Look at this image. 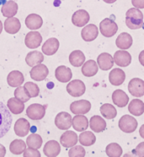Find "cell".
Segmentation results:
<instances>
[{
  "instance_id": "1",
  "label": "cell",
  "mask_w": 144,
  "mask_h": 157,
  "mask_svg": "<svg viewBox=\"0 0 144 157\" xmlns=\"http://www.w3.org/2000/svg\"><path fill=\"white\" fill-rule=\"evenodd\" d=\"M126 25L129 29H138L143 26V13L138 8H131L126 13Z\"/></svg>"
},
{
  "instance_id": "2",
  "label": "cell",
  "mask_w": 144,
  "mask_h": 157,
  "mask_svg": "<svg viewBox=\"0 0 144 157\" xmlns=\"http://www.w3.org/2000/svg\"><path fill=\"white\" fill-rule=\"evenodd\" d=\"M12 115L11 112L3 102L0 101V139L5 136L10 131L12 125Z\"/></svg>"
},
{
  "instance_id": "3",
  "label": "cell",
  "mask_w": 144,
  "mask_h": 157,
  "mask_svg": "<svg viewBox=\"0 0 144 157\" xmlns=\"http://www.w3.org/2000/svg\"><path fill=\"white\" fill-rule=\"evenodd\" d=\"M118 30L117 24L111 19H104L99 24V31L105 37L110 38L116 34Z\"/></svg>"
},
{
  "instance_id": "4",
  "label": "cell",
  "mask_w": 144,
  "mask_h": 157,
  "mask_svg": "<svg viewBox=\"0 0 144 157\" xmlns=\"http://www.w3.org/2000/svg\"><path fill=\"white\" fill-rule=\"evenodd\" d=\"M138 123L137 119L131 115H124L119 120V128L126 134H131L137 129Z\"/></svg>"
},
{
  "instance_id": "5",
  "label": "cell",
  "mask_w": 144,
  "mask_h": 157,
  "mask_svg": "<svg viewBox=\"0 0 144 157\" xmlns=\"http://www.w3.org/2000/svg\"><path fill=\"white\" fill-rule=\"evenodd\" d=\"M46 105H42L39 103H33L26 109V115L32 120H40L44 118L46 114Z\"/></svg>"
},
{
  "instance_id": "6",
  "label": "cell",
  "mask_w": 144,
  "mask_h": 157,
  "mask_svg": "<svg viewBox=\"0 0 144 157\" xmlns=\"http://www.w3.org/2000/svg\"><path fill=\"white\" fill-rule=\"evenodd\" d=\"M66 89H67V93L72 97L78 98V97L83 96L84 94L85 91H86V87L83 83V82L77 79V80L71 81L67 85Z\"/></svg>"
},
{
  "instance_id": "7",
  "label": "cell",
  "mask_w": 144,
  "mask_h": 157,
  "mask_svg": "<svg viewBox=\"0 0 144 157\" xmlns=\"http://www.w3.org/2000/svg\"><path fill=\"white\" fill-rule=\"evenodd\" d=\"M55 124L61 130H67L73 125V118L67 112H61L55 118Z\"/></svg>"
},
{
  "instance_id": "8",
  "label": "cell",
  "mask_w": 144,
  "mask_h": 157,
  "mask_svg": "<svg viewBox=\"0 0 144 157\" xmlns=\"http://www.w3.org/2000/svg\"><path fill=\"white\" fill-rule=\"evenodd\" d=\"M128 91L136 98L144 96V81L140 78H133L128 83Z\"/></svg>"
},
{
  "instance_id": "9",
  "label": "cell",
  "mask_w": 144,
  "mask_h": 157,
  "mask_svg": "<svg viewBox=\"0 0 144 157\" xmlns=\"http://www.w3.org/2000/svg\"><path fill=\"white\" fill-rule=\"evenodd\" d=\"M91 109V103L88 100H78L71 103L70 110L74 114H85Z\"/></svg>"
},
{
  "instance_id": "10",
  "label": "cell",
  "mask_w": 144,
  "mask_h": 157,
  "mask_svg": "<svg viewBox=\"0 0 144 157\" xmlns=\"http://www.w3.org/2000/svg\"><path fill=\"white\" fill-rule=\"evenodd\" d=\"M48 74H49V70L47 67L42 63L33 67L30 70V77L33 80L37 81V82L45 80Z\"/></svg>"
},
{
  "instance_id": "11",
  "label": "cell",
  "mask_w": 144,
  "mask_h": 157,
  "mask_svg": "<svg viewBox=\"0 0 144 157\" xmlns=\"http://www.w3.org/2000/svg\"><path fill=\"white\" fill-rule=\"evenodd\" d=\"M99 35V29L94 24L85 25L81 31V36L84 41L90 42L94 40Z\"/></svg>"
},
{
  "instance_id": "12",
  "label": "cell",
  "mask_w": 144,
  "mask_h": 157,
  "mask_svg": "<svg viewBox=\"0 0 144 157\" xmlns=\"http://www.w3.org/2000/svg\"><path fill=\"white\" fill-rule=\"evenodd\" d=\"M90 19V14L84 10H79L76 11L72 16V23L74 25L78 27H83L86 25Z\"/></svg>"
},
{
  "instance_id": "13",
  "label": "cell",
  "mask_w": 144,
  "mask_h": 157,
  "mask_svg": "<svg viewBox=\"0 0 144 157\" xmlns=\"http://www.w3.org/2000/svg\"><path fill=\"white\" fill-rule=\"evenodd\" d=\"M42 42V36L37 31H30L26 36L25 44L30 49L38 48Z\"/></svg>"
},
{
  "instance_id": "14",
  "label": "cell",
  "mask_w": 144,
  "mask_h": 157,
  "mask_svg": "<svg viewBox=\"0 0 144 157\" xmlns=\"http://www.w3.org/2000/svg\"><path fill=\"white\" fill-rule=\"evenodd\" d=\"M114 61L115 64L121 67H126L131 64V56L129 52H126L125 50L117 51L114 55Z\"/></svg>"
},
{
  "instance_id": "15",
  "label": "cell",
  "mask_w": 144,
  "mask_h": 157,
  "mask_svg": "<svg viewBox=\"0 0 144 157\" xmlns=\"http://www.w3.org/2000/svg\"><path fill=\"white\" fill-rule=\"evenodd\" d=\"M78 141L77 134L74 131L67 130L62 135L60 138V143L65 148H71L76 145Z\"/></svg>"
},
{
  "instance_id": "16",
  "label": "cell",
  "mask_w": 144,
  "mask_h": 157,
  "mask_svg": "<svg viewBox=\"0 0 144 157\" xmlns=\"http://www.w3.org/2000/svg\"><path fill=\"white\" fill-rule=\"evenodd\" d=\"M14 133L16 134V135H18L19 137H25L29 134L30 129V124L27 119L20 118L14 124Z\"/></svg>"
},
{
  "instance_id": "17",
  "label": "cell",
  "mask_w": 144,
  "mask_h": 157,
  "mask_svg": "<svg viewBox=\"0 0 144 157\" xmlns=\"http://www.w3.org/2000/svg\"><path fill=\"white\" fill-rule=\"evenodd\" d=\"M126 80V73L120 68H115L109 74V81L113 86H121Z\"/></svg>"
},
{
  "instance_id": "18",
  "label": "cell",
  "mask_w": 144,
  "mask_h": 157,
  "mask_svg": "<svg viewBox=\"0 0 144 157\" xmlns=\"http://www.w3.org/2000/svg\"><path fill=\"white\" fill-rule=\"evenodd\" d=\"M61 152V146L58 141L50 140L46 142L43 148V153L47 157H56Z\"/></svg>"
},
{
  "instance_id": "19",
  "label": "cell",
  "mask_w": 144,
  "mask_h": 157,
  "mask_svg": "<svg viewBox=\"0 0 144 157\" xmlns=\"http://www.w3.org/2000/svg\"><path fill=\"white\" fill-rule=\"evenodd\" d=\"M99 67L103 71H108L114 66V58L109 53H101L97 58Z\"/></svg>"
},
{
  "instance_id": "20",
  "label": "cell",
  "mask_w": 144,
  "mask_h": 157,
  "mask_svg": "<svg viewBox=\"0 0 144 157\" xmlns=\"http://www.w3.org/2000/svg\"><path fill=\"white\" fill-rule=\"evenodd\" d=\"M112 101L119 108H124L128 104L129 98L123 90L117 89L112 93Z\"/></svg>"
},
{
  "instance_id": "21",
  "label": "cell",
  "mask_w": 144,
  "mask_h": 157,
  "mask_svg": "<svg viewBox=\"0 0 144 157\" xmlns=\"http://www.w3.org/2000/svg\"><path fill=\"white\" fill-rule=\"evenodd\" d=\"M55 77L60 82H68L73 77L72 71L69 67L65 66H60L55 71Z\"/></svg>"
},
{
  "instance_id": "22",
  "label": "cell",
  "mask_w": 144,
  "mask_h": 157,
  "mask_svg": "<svg viewBox=\"0 0 144 157\" xmlns=\"http://www.w3.org/2000/svg\"><path fill=\"white\" fill-rule=\"evenodd\" d=\"M75 130L78 132L85 131L87 128L90 127V122L83 114H76V116L73 119V125Z\"/></svg>"
},
{
  "instance_id": "23",
  "label": "cell",
  "mask_w": 144,
  "mask_h": 157,
  "mask_svg": "<svg viewBox=\"0 0 144 157\" xmlns=\"http://www.w3.org/2000/svg\"><path fill=\"white\" fill-rule=\"evenodd\" d=\"M59 41L58 39L50 38L42 45V52L46 56H52L58 51L59 48Z\"/></svg>"
},
{
  "instance_id": "24",
  "label": "cell",
  "mask_w": 144,
  "mask_h": 157,
  "mask_svg": "<svg viewBox=\"0 0 144 157\" xmlns=\"http://www.w3.org/2000/svg\"><path fill=\"white\" fill-rule=\"evenodd\" d=\"M81 71H82V73L84 77H94V76H95L99 71V66L95 61L89 60L85 63H83Z\"/></svg>"
},
{
  "instance_id": "25",
  "label": "cell",
  "mask_w": 144,
  "mask_h": 157,
  "mask_svg": "<svg viewBox=\"0 0 144 157\" xmlns=\"http://www.w3.org/2000/svg\"><path fill=\"white\" fill-rule=\"evenodd\" d=\"M21 28V24L19 22V19L14 17H10L4 22V29L7 33L14 35L19 31Z\"/></svg>"
},
{
  "instance_id": "26",
  "label": "cell",
  "mask_w": 144,
  "mask_h": 157,
  "mask_svg": "<svg viewBox=\"0 0 144 157\" xmlns=\"http://www.w3.org/2000/svg\"><path fill=\"white\" fill-rule=\"evenodd\" d=\"M24 75L19 71H12L7 77V82L10 87H17L21 86L24 82Z\"/></svg>"
},
{
  "instance_id": "27",
  "label": "cell",
  "mask_w": 144,
  "mask_h": 157,
  "mask_svg": "<svg viewBox=\"0 0 144 157\" xmlns=\"http://www.w3.org/2000/svg\"><path fill=\"white\" fill-rule=\"evenodd\" d=\"M42 24H43V19L36 13H31L26 17V25L28 29L31 30L40 29L42 26Z\"/></svg>"
},
{
  "instance_id": "28",
  "label": "cell",
  "mask_w": 144,
  "mask_h": 157,
  "mask_svg": "<svg viewBox=\"0 0 144 157\" xmlns=\"http://www.w3.org/2000/svg\"><path fill=\"white\" fill-rule=\"evenodd\" d=\"M90 128L95 133H101L106 128V122L100 116H93L90 121Z\"/></svg>"
},
{
  "instance_id": "29",
  "label": "cell",
  "mask_w": 144,
  "mask_h": 157,
  "mask_svg": "<svg viewBox=\"0 0 144 157\" xmlns=\"http://www.w3.org/2000/svg\"><path fill=\"white\" fill-rule=\"evenodd\" d=\"M115 45L122 50H127L132 45V37L128 33L123 32L118 35L115 40Z\"/></svg>"
},
{
  "instance_id": "30",
  "label": "cell",
  "mask_w": 144,
  "mask_h": 157,
  "mask_svg": "<svg viewBox=\"0 0 144 157\" xmlns=\"http://www.w3.org/2000/svg\"><path fill=\"white\" fill-rule=\"evenodd\" d=\"M44 61V56L42 52L33 51L29 52L26 57V61L29 67H35L36 65L41 64Z\"/></svg>"
},
{
  "instance_id": "31",
  "label": "cell",
  "mask_w": 144,
  "mask_h": 157,
  "mask_svg": "<svg viewBox=\"0 0 144 157\" xmlns=\"http://www.w3.org/2000/svg\"><path fill=\"white\" fill-rule=\"evenodd\" d=\"M1 12L4 17H7V18L14 17L18 12V4L13 0L7 1L6 3L3 4Z\"/></svg>"
},
{
  "instance_id": "32",
  "label": "cell",
  "mask_w": 144,
  "mask_h": 157,
  "mask_svg": "<svg viewBox=\"0 0 144 157\" xmlns=\"http://www.w3.org/2000/svg\"><path fill=\"white\" fill-rule=\"evenodd\" d=\"M128 110L134 116H141L144 113V103L140 99L131 100L128 105Z\"/></svg>"
},
{
  "instance_id": "33",
  "label": "cell",
  "mask_w": 144,
  "mask_h": 157,
  "mask_svg": "<svg viewBox=\"0 0 144 157\" xmlns=\"http://www.w3.org/2000/svg\"><path fill=\"white\" fill-rule=\"evenodd\" d=\"M7 106L10 110V112L14 114H19L24 111L25 105L22 101H20L16 98H12L8 101Z\"/></svg>"
},
{
  "instance_id": "34",
  "label": "cell",
  "mask_w": 144,
  "mask_h": 157,
  "mask_svg": "<svg viewBox=\"0 0 144 157\" xmlns=\"http://www.w3.org/2000/svg\"><path fill=\"white\" fill-rule=\"evenodd\" d=\"M84 61H85V56L83 54V52L79 50L71 52L69 56V62L72 66H74L75 67H79L81 66H83Z\"/></svg>"
},
{
  "instance_id": "35",
  "label": "cell",
  "mask_w": 144,
  "mask_h": 157,
  "mask_svg": "<svg viewBox=\"0 0 144 157\" xmlns=\"http://www.w3.org/2000/svg\"><path fill=\"white\" fill-rule=\"evenodd\" d=\"M78 140L83 146H91L95 143L96 137L92 132L83 131V133L80 134Z\"/></svg>"
},
{
  "instance_id": "36",
  "label": "cell",
  "mask_w": 144,
  "mask_h": 157,
  "mask_svg": "<svg viewBox=\"0 0 144 157\" xmlns=\"http://www.w3.org/2000/svg\"><path fill=\"white\" fill-rule=\"evenodd\" d=\"M100 113L106 119H115L117 115V111L113 105L110 103H105L100 107Z\"/></svg>"
},
{
  "instance_id": "37",
  "label": "cell",
  "mask_w": 144,
  "mask_h": 157,
  "mask_svg": "<svg viewBox=\"0 0 144 157\" xmlns=\"http://www.w3.org/2000/svg\"><path fill=\"white\" fill-rule=\"evenodd\" d=\"M26 144L25 141L22 140H14L11 142L10 145V150L11 153L14 155H20L24 153V151H26Z\"/></svg>"
},
{
  "instance_id": "38",
  "label": "cell",
  "mask_w": 144,
  "mask_h": 157,
  "mask_svg": "<svg viewBox=\"0 0 144 157\" xmlns=\"http://www.w3.org/2000/svg\"><path fill=\"white\" fill-rule=\"evenodd\" d=\"M106 153L110 157H120L122 155V148L117 143H110L106 146Z\"/></svg>"
},
{
  "instance_id": "39",
  "label": "cell",
  "mask_w": 144,
  "mask_h": 157,
  "mask_svg": "<svg viewBox=\"0 0 144 157\" xmlns=\"http://www.w3.org/2000/svg\"><path fill=\"white\" fill-rule=\"evenodd\" d=\"M42 138L37 134H31L27 137L26 140V144L29 147L34 148V149H40L42 145Z\"/></svg>"
},
{
  "instance_id": "40",
  "label": "cell",
  "mask_w": 144,
  "mask_h": 157,
  "mask_svg": "<svg viewBox=\"0 0 144 157\" xmlns=\"http://www.w3.org/2000/svg\"><path fill=\"white\" fill-rule=\"evenodd\" d=\"M14 97L16 98H18L20 101H22L23 103H26L30 99V95L28 90L26 89L25 86L24 87H17V88L14 91Z\"/></svg>"
},
{
  "instance_id": "41",
  "label": "cell",
  "mask_w": 144,
  "mask_h": 157,
  "mask_svg": "<svg viewBox=\"0 0 144 157\" xmlns=\"http://www.w3.org/2000/svg\"><path fill=\"white\" fill-rule=\"evenodd\" d=\"M86 155V151L83 146L74 145L68 151V156L70 157H84Z\"/></svg>"
},
{
  "instance_id": "42",
  "label": "cell",
  "mask_w": 144,
  "mask_h": 157,
  "mask_svg": "<svg viewBox=\"0 0 144 157\" xmlns=\"http://www.w3.org/2000/svg\"><path fill=\"white\" fill-rule=\"evenodd\" d=\"M25 87L28 90L30 95L31 98H35L39 95L40 93V88L35 83H33L31 82H28L25 84Z\"/></svg>"
},
{
  "instance_id": "43",
  "label": "cell",
  "mask_w": 144,
  "mask_h": 157,
  "mask_svg": "<svg viewBox=\"0 0 144 157\" xmlns=\"http://www.w3.org/2000/svg\"><path fill=\"white\" fill-rule=\"evenodd\" d=\"M23 155L25 157H41V153L38 151V149H34L31 147L26 149Z\"/></svg>"
},
{
  "instance_id": "44",
  "label": "cell",
  "mask_w": 144,
  "mask_h": 157,
  "mask_svg": "<svg viewBox=\"0 0 144 157\" xmlns=\"http://www.w3.org/2000/svg\"><path fill=\"white\" fill-rule=\"evenodd\" d=\"M132 153L139 157H144V142H142L132 151Z\"/></svg>"
},
{
  "instance_id": "45",
  "label": "cell",
  "mask_w": 144,
  "mask_h": 157,
  "mask_svg": "<svg viewBox=\"0 0 144 157\" xmlns=\"http://www.w3.org/2000/svg\"><path fill=\"white\" fill-rule=\"evenodd\" d=\"M131 3L135 8L144 9V0H131Z\"/></svg>"
},
{
  "instance_id": "46",
  "label": "cell",
  "mask_w": 144,
  "mask_h": 157,
  "mask_svg": "<svg viewBox=\"0 0 144 157\" xmlns=\"http://www.w3.org/2000/svg\"><path fill=\"white\" fill-rule=\"evenodd\" d=\"M6 153H7L6 148L4 147L3 144H0V157L5 156V155H6Z\"/></svg>"
},
{
  "instance_id": "47",
  "label": "cell",
  "mask_w": 144,
  "mask_h": 157,
  "mask_svg": "<svg viewBox=\"0 0 144 157\" xmlns=\"http://www.w3.org/2000/svg\"><path fill=\"white\" fill-rule=\"evenodd\" d=\"M138 59H139V62H140V64L144 67V51H142V52H140Z\"/></svg>"
},
{
  "instance_id": "48",
  "label": "cell",
  "mask_w": 144,
  "mask_h": 157,
  "mask_svg": "<svg viewBox=\"0 0 144 157\" xmlns=\"http://www.w3.org/2000/svg\"><path fill=\"white\" fill-rule=\"evenodd\" d=\"M139 134H140V136L142 138L144 139V124L142 125L141 128L139 129Z\"/></svg>"
},
{
  "instance_id": "49",
  "label": "cell",
  "mask_w": 144,
  "mask_h": 157,
  "mask_svg": "<svg viewBox=\"0 0 144 157\" xmlns=\"http://www.w3.org/2000/svg\"><path fill=\"white\" fill-rule=\"evenodd\" d=\"M103 1L106 3H114L115 2H116L117 0H103Z\"/></svg>"
},
{
  "instance_id": "50",
  "label": "cell",
  "mask_w": 144,
  "mask_h": 157,
  "mask_svg": "<svg viewBox=\"0 0 144 157\" xmlns=\"http://www.w3.org/2000/svg\"><path fill=\"white\" fill-rule=\"evenodd\" d=\"M2 30H3V23L0 20V34L2 33Z\"/></svg>"
},
{
  "instance_id": "51",
  "label": "cell",
  "mask_w": 144,
  "mask_h": 157,
  "mask_svg": "<svg viewBox=\"0 0 144 157\" xmlns=\"http://www.w3.org/2000/svg\"><path fill=\"white\" fill-rule=\"evenodd\" d=\"M6 3V0H0V4H3Z\"/></svg>"
}]
</instances>
